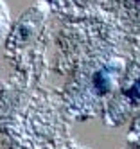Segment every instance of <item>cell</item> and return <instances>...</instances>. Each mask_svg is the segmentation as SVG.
Segmentation results:
<instances>
[{
	"label": "cell",
	"instance_id": "cell-2",
	"mask_svg": "<svg viewBox=\"0 0 140 149\" xmlns=\"http://www.w3.org/2000/svg\"><path fill=\"white\" fill-rule=\"evenodd\" d=\"M126 95H127V97L131 99L133 102H140V77H138V81L133 84V86L126 92Z\"/></svg>",
	"mask_w": 140,
	"mask_h": 149
},
{
	"label": "cell",
	"instance_id": "cell-1",
	"mask_svg": "<svg viewBox=\"0 0 140 149\" xmlns=\"http://www.w3.org/2000/svg\"><path fill=\"white\" fill-rule=\"evenodd\" d=\"M93 86L99 90L101 93L110 90V79H108L106 72H97L95 74V76H93Z\"/></svg>",
	"mask_w": 140,
	"mask_h": 149
},
{
	"label": "cell",
	"instance_id": "cell-3",
	"mask_svg": "<svg viewBox=\"0 0 140 149\" xmlns=\"http://www.w3.org/2000/svg\"><path fill=\"white\" fill-rule=\"evenodd\" d=\"M135 2H140V0H135Z\"/></svg>",
	"mask_w": 140,
	"mask_h": 149
}]
</instances>
